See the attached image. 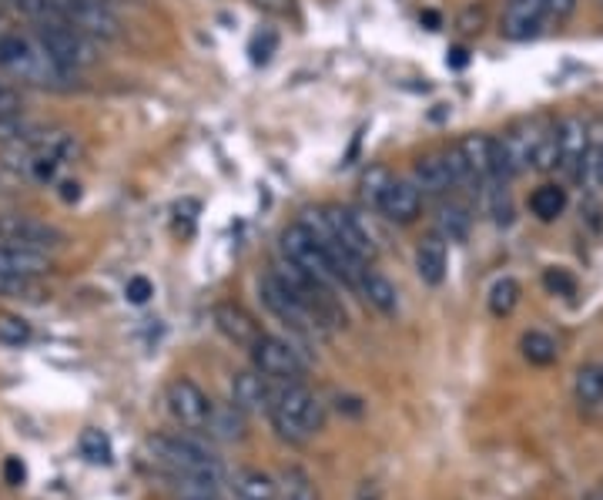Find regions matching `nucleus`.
<instances>
[{
  "mask_svg": "<svg viewBox=\"0 0 603 500\" xmlns=\"http://www.w3.org/2000/svg\"><path fill=\"white\" fill-rule=\"evenodd\" d=\"M259 292H262V302H265V309L272 312V316H279L285 326H292L295 332H315V329H322V322L315 319V312L285 286V282H279L272 272L259 282Z\"/></svg>",
  "mask_w": 603,
  "mask_h": 500,
  "instance_id": "1a4fd4ad",
  "label": "nucleus"
},
{
  "mask_svg": "<svg viewBox=\"0 0 603 500\" xmlns=\"http://www.w3.org/2000/svg\"><path fill=\"white\" fill-rule=\"evenodd\" d=\"M124 296H128V302L144 306V302L154 296V286H151V279H144V276H131L128 286H124Z\"/></svg>",
  "mask_w": 603,
  "mask_h": 500,
  "instance_id": "e433bc0d",
  "label": "nucleus"
},
{
  "mask_svg": "<svg viewBox=\"0 0 603 500\" xmlns=\"http://www.w3.org/2000/svg\"><path fill=\"white\" fill-rule=\"evenodd\" d=\"M0 68L34 88H64L71 81V74L48 54L38 38L18 31L0 34Z\"/></svg>",
  "mask_w": 603,
  "mask_h": 500,
  "instance_id": "f257e3e1",
  "label": "nucleus"
},
{
  "mask_svg": "<svg viewBox=\"0 0 603 500\" xmlns=\"http://www.w3.org/2000/svg\"><path fill=\"white\" fill-rule=\"evenodd\" d=\"M31 340V322L21 316H4L0 319V343L4 347H24Z\"/></svg>",
  "mask_w": 603,
  "mask_h": 500,
  "instance_id": "2f4dec72",
  "label": "nucleus"
},
{
  "mask_svg": "<svg viewBox=\"0 0 603 500\" xmlns=\"http://www.w3.org/2000/svg\"><path fill=\"white\" fill-rule=\"evenodd\" d=\"M0 242H11V246H21V249H31V252H54L61 249L68 239L61 229H54L51 222H41L34 216H24V212H0Z\"/></svg>",
  "mask_w": 603,
  "mask_h": 500,
  "instance_id": "423d86ee",
  "label": "nucleus"
},
{
  "mask_svg": "<svg viewBox=\"0 0 603 500\" xmlns=\"http://www.w3.org/2000/svg\"><path fill=\"white\" fill-rule=\"evenodd\" d=\"M596 4H600V8H603V0H596Z\"/></svg>",
  "mask_w": 603,
  "mask_h": 500,
  "instance_id": "a18cd8bd",
  "label": "nucleus"
},
{
  "mask_svg": "<svg viewBox=\"0 0 603 500\" xmlns=\"http://www.w3.org/2000/svg\"><path fill=\"white\" fill-rule=\"evenodd\" d=\"M34 131H38V128L28 124L24 114H4V111H0V144H8V148L24 144Z\"/></svg>",
  "mask_w": 603,
  "mask_h": 500,
  "instance_id": "c756f323",
  "label": "nucleus"
},
{
  "mask_svg": "<svg viewBox=\"0 0 603 500\" xmlns=\"http://www.w3.org/2000/svg\"><path fill=\"white\" fill-rule=\"evenodd\" d=\"M450 61H453V64H456V68H463V64H466V51H463V48H456V51H453V58H450Z\"/></svg>",
  "mask_w": 603,
  "mask_h": 500,
  "instance_id": "c03bdc74",
  "label": "nucleus"
},
{
  "mask_svg": "<svg viewBox=\"0 0 603 500\" xmlns=\"http://www.w3.org/2000/svg\"><path fill=\"white\" fill-rule=\"evenodd\" d=\"M252 4L269 14V18H279V21H299V4L295 0H252Z\"/></svg>",
  "mask_w": 603,
  "mask_h": 500,
  "instance_id": "72a5a7b5",
  "label": "nucleus"
},
{
  "mask_svg": "<svg viewBox=\"0 0 603 500\" xmlns=\"http://www.w3.org/2000/svg\"><path fill=\"white\" fill-rule=\"evenodd\" d=\"M576 11V0H550V18L553 21H566Z\"/></svg>",
  "mask_w": 603,
  "mask_h": 500,
  "instance_id": "a19ab883",
  "label": "nucleus"
},
{
  "mask_svg": "<svg viewBox=\"0 0 603 500\" xmlns=\"http://www.w3.org/2000/svg\"><path fill=\"white\" fill-rule=\"evenodd\" d=\"M566 189L563 186H553V182H546V186H540L533 196H530V212L540 219V222H556L563 212H566Z\"/></svg>",
  "mask_w": 603,
  "mask_h": 500,
  "instance_id": "4be33fe9",
  "label": "nucleus"
},
{
  "mask_svg": "<svg viewBox=\"0 0 603 500\" xmlns=\"http://www.w3.org/2000/svg\"><path fill=\"white\" fill-rule=\"evenodd\" d=\"M413 182L420 186L423 196H446L456 189L453 182V172H450V164H446V154L436 151V154H426L416 161V172H413Z\"/></svg>",
  "mask_w": 603,
  "mask_h": 500,
  "instance_id": "a211bd4d",
  "label": "nucleus"
},
{
  "mask_svg": "<svg viewBox=\"0 0 603 500\" xmlns=\"http://www.w3.org/2000/svg\"><path fill=\"white\" fill-rule=\"evenodd\" d=\"M232 487H235L239 500H275L279 497L275 480L269 473H262V470H239Z\"/></svg>",
  "mask_w": 603,
  "mask_h": 500,
  "instance_id": "5701e85b",
  "label": "nucleus"
},
{
  "mask_svg": "<svg viewBox=\"0 0 603 500\" xmlns=\"http://www.w3.org/2000/svg\"><path fill=\"white\" fill-rule=\"evenodd\" d=\"M219 477L209 473H171L174 500H219Z\"/></svg>",
  "mask_w": 603,
  "mask_h": 500,
  "instance_id": "412c9836",
  "label": "nucleus"
},
{
  "mask_svg": "<svg viewBox=\"0 0 603 500\" xmlns=\"http://www.w3.org/2000/svg\"><path fill=\"white\" fill-rule=\"evenodd\" d=\"M493 141L496 138H490L483 131H470V134H463L456 141L466 164H470L473 179H476V186H493Z\"/></svg>",
  "mask_w": 603,
  "mask_h": 500,
  "instance_id": "dca6fc26",
  "label": "nucleus"
},
{
  "mask_svg": "<svg viewBox=\"0 0 603 500\" xmlns=\"http://www.w3.org/2000/svg\"><path fill=\"white\" fill-rule=\"evenodd\" d=\"M543 289H546L550 296L570 299V296L576 292V279H573L566 269H546V272H543Z\"/></svg>",
  "mask_w": 603,
  "mask_h": 500,
  "instance_id": "473e14b6",
  "label": "nucleus"
},
{
  "mask_svg": "<svg viewBox=\"0 0 603 500\" xmlns=\"http://www.w3.org/2000/svg\"><path fill=\"white\" fill-rule=\"evenodd\" d=\"M81 457L91 463H111V440L101 430H84L81 433Z\"/></svg>",
  "mask_w": 603,
  "mask_h": 500,
  "instance_id": "7c9ffc66",
  "label": "nucleus"
},
{
  "mask_svg": "<svg viewBox=\"0 0 603 500\" xmlns=\"http://www.w3.org/2000/svg\"><path fill=\"white\" fill-rule=\"evenodd\" d=\"M34 38L48 48V54L74 78L81 68L94 64V44L84 31H78L71 21H44L34 24Z\"/></svg>",
  "mask_w": 603,
  "mask_h": 500,
  "instance_id": "20e7f679",
  "label": "nucleus"
},
{
  "mask_svg": "<svg viewBox=\"0 0 603 500\" xmlns=\"http://www.w3.org/2000/svg\"><path fill=\"white\" fill-rule=\"evenodd\" d=\"M520 282L513 279V276H503V279H496L493 282V289H490V296H486V306H490V312L496 316V319H506L516 306H520Z\"/></svg>",
  "mask_w": 603,
  "mask_h": 500,
  "instance_id": "a878e982",
  "label": "nucleus"
},
{
  "mask_svg": "<svg viewBox=\"0 0 603 500\" xmlns=\"http://www.w3.org/2000/svg\"><path fill=\"white\" fill-rule=\"evenodd\" d=\"M4 480H8L11 487H21V483L28 480V467H24L21 457H8V460H4Z\"/></svg>",
  "mask_w": 603,
  "mask_h": 500,
  "instance_id": "4c0bfd02",
  "label": "nucleus"
},
{
  "mask_svg": "<svg viewBox=\"0 0 603 500\" xmlns=\"http://www.w3.org/2000/svg\"><path fill=\"white\" fill-rule=\"evenodd\" d=\"M322 216H325L335 242H342V246H345L352 256H359L362 262L375 259V239L369 236V229L362 226V219H359L352 209H345V206H325Z\"/></svg>",
  "mask_w": 603,
  "mask_h": 500,
  "instance_id": "ddd939ff",
  "label": "nucleus"
},
{
  "mask_svg": "<svg viewBox=\"0 0 603 500\" xmlns=\"http://www.w3.org/2000/svg\"><path fill=\"white\" fill-rule=\"evenodd\" d=\"M269 417H272L279 437H285V440H292V443L309 440V437L319 433L322 423H325L322 403L315 400V393H312L309 387H302V380L272 387Z\"/></svg>",
  "mask_w": 603,
  "mask_h": 500,
  "instance_id": "f03ea898",
  "label": "nucleus"
},
{
  "mask_svg": "<svg viewBox=\"0 0 603 500\" xmlns=\"http://www.w3.org/2000/svg\"><path fill=\"white\" fill-rule=\"evenodd\" d=\"M375 209L395 226H413L423 216V192L413 179H392L382 189Z\"/></svg>",
  "mask_w": 603,
  "mask_h": 500,
  "instance_id": "f8f14e48",
  "label": "nucleus"
},
{
  "mask_svg": "<svg viewBox=\"0 0 603 500\" xmlns=\"http://www.w3.org/2000/svg\"><path fill=\"white\" fill-rule=\"evenodd\" d=\"M151 457L168 470V473H209L222 480V463L212 453L209 443H201L194 437H154Z\"/></svg>",
  "mask_w": 603,
  "mask_h": 500,
  "instance_id": "7ed1b4c3",
  "label": "nucleus"
},
{
  "mask_svg": "<svg viewBox=\"0 0 603 500\" xmlns=\"http://www.w3.org/2000/svg\"><path fill=\"white\" fill-rule=\"evenodd\" d=\"M269 377L255 373H239L232 380V407H239L242 413H269V400H272V387H265Z\"/></svg>",
  "mask_w": 603,
  "mask_h": 500,
  "instance_id": "f3484780",
  "label": "nucleus"
},
{
  "mask_svg": "<svg viewBox=\"0 0 603 500\" xmlns=\"http://www.w3.org/2000/svg\"><path fill=\"white\" fill-rule=\"evenodd\" d=\"M446 266H450V256H446V239L440 236H430L416 246V272L426 286H443L446 282Z\"/></svg>",
  "mask_w": 603,
  "mask_h": 500,
  "instance_id": "6ab92c4d",
  "label": "nucleus"
},
{
  "mask_svg": "<svg viewBox=\"0 0 603 500\" xmlns=\"http://www.w3.org/2000/svg\"><path fill=\"white\" fill-rule=\"evenodd\" d=\"M523 347V357L533 363V367H550L556 360V340L550 337V332H540V329H530L526 337L520 340Z\"/></svg>",
  "mask_w": 603,
  "mask_h": 500,
  "instance_id": "bb28decb",
  "label": "nucleus"
},
{
  "mask_svg": "<svg viewBox=\"0 0 603 500\" xmlns=\"http://www.w3.org/2000/svg\"><path fill=\"white\" fill-rule=\"evenodd\" d=\"M272 51H275V34H269L265 44H262V34L252 41V61H255V64H265V61L272 58Z\"/></svg>",
  "mask_w": 603,
  "mask_h": 500,
  "instance_id": "ea45409f",
  "label": "nucleus"
},
{
  "mask_svg": "<svg viewBox=\"0 0 603 500\" xmlns=\"http://www.w3.org/2000/svg\"><path fill=\"white\" fill-rule=\"evenodd\" d=\"M282 256L285 259H292L295 266H302L309 276H315V279H322V282H342V276H339V266L332 262V256H329V249L309 232V229H302L299 222L295 226H289L285 232H282Z\"/></svg>",
  "mask_w": 603,
  "mask_h": 500,
  "instance_id": "39448f33",
  "label": "nucleus"
},
{
  "mask_svg": "<svg viewBox=\"0 0 603 500\" xmlns=\"http://www.w3.org/2000/svg\"><path fill=\"white\" fill-rule=\"evenodd\" d=\"M546 18H550V0H510V8L503 11L500 21V34L506 41H530L540 34Z\"/></svg>",
  "mask_w": 603,
  "mask_h": 500,
  "instance_id": "4468645a",
  "label": "nucleus"
},
{
  "mask_svg": "<svg viewBox=\"0 0 603 500\" xmlns=\"http://www.w3.org/2000/svg\"><path fill=\"white\" fill-rule=\"evenodd\" d=\"M212 322H215V329L222 332L229 343H235L242 350H252L259 343V337H262L259 322L242 306H235V302H219L212 309Z\"/></svg>",
  "mask_w": 603,
  "mask_h": 500,
  "instance_id": "2eb2a0df",
  "label": "nucleus"
},
{
  "mask_svg": "<svg viewBox=\"0 0 603 500\" xmlns=\"http://www.w3.org/2000/svg\"><path fill=\"white\" fill-rule=\"evenodd\" d=\"M470 226H473L470 212H466L463 206H456V202L443 206L440 216H436V232H440V239H446V242H466Z\"/></svg>",
  "mask_w": 603,
  "mask_h": 500,
  "instance_id": "b1692460",
  "label": "nucleus"
},
{
  "mask_svg": "<svg viewBox=\"0 0 603 500\" xmlns=\"http://www.w3.org/2000/svg\"><path fill=\"white\" fill-rule=\"evenodd\" d=\"M533 169H536V172H553V169H560V128H546L543 138L536 141Z\"/></svg>",
  "mask_w": 603,
  "mask_h": 500,
  "instance_id": "c85d7f7f",
  "label": "nucleus"
},
{
  "mask_svg": "<svg viewBox=\"0 0 603 500\" xmlns=\"http://www.w3.org/2000/svg\"><path fill=\"white\" fill-rule=\"evenodd\" d=\"M389 182H392V176H389L385 169H372V172L362 179V196L375 206V202H379V196H382V189H385Z\"/></svg>",
  "mask_w": 603,
  "mask_h": 500,
  "instance_id": "f704fd0d",
  "label": "nucleus"
},
{
  "mask_svg": "<svg viewBox=\"0 0 603 500\" xmlns=\"http://www.w3.org/2000/svg\"><path fill=\"white\" fill-rule=\"evenodd\" d=\"M21 94L14 91V88H8V84H0V111L4 114H21Z\"/></svg>",
  "mask_w": 603,
  "mask_h": 500,
  "instance_id": "58836bf2",
  "label": "nucleus"
},
{
  "mask_svg": "<svg viewBox=\"0 0 603 500\" xmlns=\"http://www.w3.org/2000/svg\"><path fill=\"white\" fill-rule=\"evenodd\" d=\"M11 28H8V4L0 0V34H8Z\"/></svg>",
  "mask_w": 603,
  "mask_h": 500,
  "instance_id": "37998d69",
  "label": "nucleus"
},
{
  "mask_svg": "<svg viewBox=\"0 0 603 500\" xmlns=\"http://www.w3.org/2000/svg\"><path fill=\"white\" fill-rule=\"evenodd\" d=\"M573 393H576V403L593 410L603 403V370L600 367H580L576 370V380H573Z\"/></svg>",
  "mask_w": 603,
  "mask_h": 500,
  "instance_id": "393cba45",
  "label": "nucleus"
},
{
  "mask_svg": "<svg viewBox=\"0 0 603 500\" xmlns=\"http://www.w3.org/2000/svg\"><path fill=\"white\" fill-rule=\"evenodd\" d=\"M590 164H596V172H600V179H603V134H600V141L593 144V161Z\"/></svg>",
  "mask_w": 603,
  "mask_h": 500,
  "instance_id": "79ce46f5",
  "label": "nucleus"
},
{
  "mask_svg": "<svg viewBox=\"0 0 603 500\" xmlns=\"http://www.w3.org/2000/svg\"><path fill=\"white\" fill-rule=\"evenodd\" d=\"M168 413L184 430H205L212 413H215V403L209 400V393L201 390L194 380H174L168 387Z\"/></svg>",
  "mask_w": 603,
  "mask_h": 500,
  "instance_id": "9d476101",
  "label": "nucleus"
},
{
  "mask_svg": "<svg viewBox=\"0 0 603 500\" xmlns=\"http://www.w3.org/2000/svg\"><path fill=\"white\" fill-rule=\"evenodd\" d=\"M285 480H289V487H285V500H315V493H312V487H309V480H305V473H302V470H289V473H285Z\"/></svg>",
  "mask_w": 603,
  "mask_h": 500,
  "instance_id": "c9c22d12",
  "label": "nucleus"
},
{
  "mask_svg": "<svg viewBox=\"0 0 603 500\" xmlns=\"http://www.w3.org/2000/svg\"><path fill=\"white\" fill-rule=\"evenodd\" d=\"M556 128H560V169L573 182H583L586 179V164L593 158L590 128L583 124V118H563Z\"/></svg>",
  "mask_w": 603,
  "mask_h": 500,
  "instance_id": "9b49d317",
  "label": "nucleus"
},
{
  "mask_svg": "<svg viewBox=\"0 0 603 500\" xmlns=\"http://www.w3.org/2000/svg\"><path fill=\"white\" fill-rule=\"evenodd\" d=\"M209 430H212V437H222V440H242L245 437L242 410L239 407H215Z\"/></svg>",
  "mask_w": 603,
  "mask_h": 500,
  "instance_id": "cd10ccee",
  "label": "nucleus"
},
{
  "mask_svg": "<svg viewBox=\"0 0 603 500\" xmlns=\"http://www.w3.org/2000/svg\"><path fill=\"white\" fill-rule=\"evenodd\" d=\"M48 272H51V259L44 252L0 242V289L4 292H31L34 282Z\"/></svg>",
  "mask_w": 603,
  "mask_h": 500,
  "instance_id": "0eeeda50",
  "label": "nucleus"
},
{
  "mask_svg": "<svg viewBox=\"0 0 603 500\" xmlns=\"http://www.w3.org/2000/svg\"><path fill=\"white\" fill-rule=\"evenodd\" d=\"M355 289H359L362 299H365L372 309H379L382 316H395V312H399V292H395V286H392L382 272L365 269Z\"/></svg>",
  "mask_w": 603,
  "mask_h": 500,
  "instance_id": "aec40b11",
  "label": "nucleus"
},
{
  "mask_svg": "<svg viewBox=\"0 0 603 500\" xmlns=\"http://www.w3.org/2000/svg\"><path fill=\"white\" fill-rule=\"evenodd\" d=\"M252 353V363L262 377L275 380V383H292V380H302L305 377V363L299 357V350L279 337H269V332H262L259 343L249 350Z\"/></svg>",
  "mask_w": 603,
  "mask_h": 500,
  "instance_id": "6e6552de",
  "label": "nucleus"
}]
</instances>
